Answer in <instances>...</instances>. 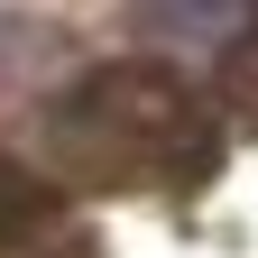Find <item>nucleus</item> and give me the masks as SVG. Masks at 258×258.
Wrapping results in <instances>:
<instances>
[{
    "instance_id": "obj_3",
    "label": "nucleus",
    "mask_w": 258,
    "mask_h": 258,
    "mask_svg": "<svg viewBox=\"0 0 258 258\" xmlns=\"http://www.w3.org/2000/svg\"><path fill=\"white\" fill-rule=\"evenodd\" d=\"M46 64H55V28H37V19H0V92L28 83V74H46Z\"/></svg>"
},
{
    "instance_id": "obj_1",
    "label": "nucleus",
    "mask_w": 258,
    "mask_h": 258,
    "mask_svg": "<svg viewBox=\"0 0 258 258\" xmlns=\"http://www.w3.org/2000/svg\"><path fill=\"white\" fill-rule=\"evenodd\" d=\"M46 148L55 166H74L92 184H194L221 166L212 111L166 64H111V74H83L74 92H55Z\"/></svg>"
},
{
    "instance_id": "obj_4",
    "label": "nucleus",
    "mask_w": 258,
    "mask_h": 258,
    "mask_svg": "<svg viewBox=\"0 0 258 258\" xmlns=\"http://www.w3.org/2000/svg\"><path fill=\"white\" fill-rule=\"evenodd\" d=\"M28 221H46V184H37V175H19L10 157H0V240H19Z\"/></svg>"
},
{
    "instance_id": "obj_2",
    "label": "nucleus",
    "mask_w": 258,
    "mask_h": 258,
    "mask_svg": "<svg viewBox=\"0 0 258 258\" xmlns=\"http://www.w3.org/2000/svg\"><path fill=\"white\" fill-rule=\"evenodd\" d=\"M129 28L139 37H175V46H221L240 28V0H139Z\"/></svg>"
},
{
    "instance_id": "obj_5",
    "label": "nucleus",
    "mask_w": 258,
    "mask_h": 258,
    "mask_svg": "<svg viewBox=\"0 0 258 258\" xmlns=\"http://www.w3.org/2000/svg\"><path fill=\"white\" fill-rule=\"evenodd\" d=\"M240 10H258V0H240Z\"/></svg>"
}]
</instances>
